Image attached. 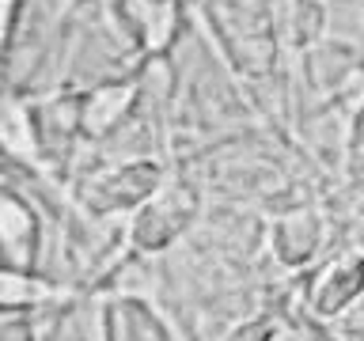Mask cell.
Wrapping results in <instances>:
<instances>
[{
    "label": "cell",
    "mask_w": 364,
    "mask_h": 341,
    "mask_svg": "<svg viewBox=\"0 0 364 341\" xmlns=\"http://www.w3.org/2000/svg\"><path fill=\"white\" fill-rule=\"evenodd\" d=\"M198 209H201L198 190L186 186L182 178H167L156 197L144 201L141 209L133 212L125 243H129V250H136V254H159V250H167L193 220H198Z\"/></svg>",
    "instance_id": "1"
},
{
    "label": "cell",
    "mask_w": 364,
    "mask_h": 341,
    "mask_svg": "<svg viewBox=\"0 0 364 341\" xmlns=\"http://www.w3.org/2000/svg\"><path fill=\"white\" fill-rule=\"evenodd\" d=\"M164 167L156 159H133V163H114L95 170L84 190H80V205L91 216H118V212H136L144 201H152L159 186H164Z\"/></svg>",
    "instance_id": "2"
},
{
    "label": "cell",
    "mask_w": 364,
    "mask_h": 341,
    "mask_svg": "<svg viewBox=\"0 0 364 341\" xmlns=\"http://www.w3.org/2000/svg\"><path fill=\"white\" fill-rule=\"evenodd\" d=\"M364 296V254H341L326 261L311 277L304 300L307 311L318 318H338L346 307H353Z\"/></svg>",
    "instance_id": "3"
},
{
    "label": "cell",
    "mask_w": 364,
    "mask_h": 341,
    "mask_svg": "<svg viewBox=\"0 0 364 341\" xmlns=\"http://www.w3.org/2000/svg\"><path fill=\"white\" fill-rule=\"evenodd\" d=\"M141 107V80H107L80 99V133L91 141L118 133Z\"/></svg>",
    "instance_id": "4"
},
{
    "label": "cell",
    "mask_w": 364,
    "mask_h": 341,
    "mask_svg": "<svg viewBox=\"0 0 364 341\" xmlns=\"http://www.w3.org/2000/svg\"><path fill=\"white\" fill-rule=\"evenodd\" d=\"M0 243H4V269L34 273L42 247L38 209L27 197H19L16 186L4 190V205H0Z\"/></svg>",
    "instance_id": "5"
},
{
    "label": "cell",
    "mask_w": 364,
    "mask_h": 341,
    "mask_svg": "<svg viewBox=\"0 0 364 341\" xmlns=\"http://www.w3.org/2000/svg\"><path fill=\"white\" fill-rule=\"evenodd\" d=\"M323 239H326V220H323L318 209H311V205H300V209L281 212L277 220H273V227H269L273 258H277L281 266H289V269L307 266V261L318 254Z\"/></svg>",
    "instance_id": "6"
},
{
    "label": "cell",
    "mask_w": 364,
    "mask_h": 341,
    "mask_svg": "<svg viewBox=\"0 0 364 341\" xmlns=\"http://www.w3.org/2000/svg\"><path fill=\"white\" fill-rule=\"evenodd\" d=\"M102 330H107V341H175L167 323L141 296H118L102 315Z\"/></svg>",
    "instance_id": "7"
},
{
    "label": "cell",
    "mask_w": 364,
    "mask_h": 341,
    "mask_svg": "<svg viewBox=\"0 0 364 341\" xmlns=\"http://www.w3.org/2000/svg\"><path fill=\"white\" fill-rule=\"evenodd\" d=\"M360 53L346 42H318L304 53V76L315 95H334L357 76Z\"/></svg>",
    "instance_id": "8"
},
{
    "label": "cell",
    "mask_w": 364,
    "mask_h": 341,
    "mask_svg": "<svg viewBox=\"0 0 364 341\" xmlns=\"http://www.w3.org/2000/svg\"><path fill=\"white\" fill-rule=\"evenodd\" d=\"M4 152L11 163H42V136H38V125H34V110L31 102H23L19 95L8 99V110H4Z\"/></svg>",
    "instance_id": "9"
},
{
    "label": "cell",
    "mask_w": 364,
    "mask_h": 341,
    "mask_svg": "<svg viewBox=\"0 0 364 341\" xmlns=\"http://www.w3.org/2000/svg\"><path fill=\"white\" fill-rule=\"evenodd\" d=\"M323 27H326V8L323 0H289L284 8V38L296 50H311L323 42Z\"/></svg>",
    "instance_id": "10"
},
{
    "label": "cell",
    "mask_w": 364,
    "mask_h": 341,
    "mask_svg": "<svg viewBox=\"0 0 364 341\" xmlns=\"http://www.w3.org/2000/svg\"><path fill=\"white\" fill-rule=\"evenodd\" d=\"M57 288L46 284L34 273H19V269H4V311H31L46 300H53Z\"/></svg>",
    "instance_id": "11"
},
{
    "label": "cell",
    "mask_w": 364,
    "mask_h": 341,
    "mask_svg": "<svg viewBox=\"0 0 364 341\" xmlns=\"http://www.w3.org/2000/svg\"><path fill=\"white\" fill-rule=\"evenodd\" d=\"M277 337H281L277 318H255V323L235 326V330H232V334H228L224 341H277Z\"/></svg>",
    "instance_id": "12"
},
{
    "label": "cell",
    "mask_w": 364,
    "mask_h": 341,
    "mask_svg": "<svg viewBox=\"0 0 364 341\" xmlns=\"http://www.w3.org/2000/svg\"><path fill=\"white\" fill-rule=\"evenodd\" d=\"M0 341H34V318L27 311H4Z\"/></svg>",
    "instance_id": "13"
},
{
    "label": "cell",
    "mask_w": 364,
    "mask_h": 341,
    "mask_svg": "<svg viewBox=\"0 0 364 341\" xmlns=\"http://www.w3.org/2000/svg\"><path fill=\"white\" fill-rule=\"evenodd\" d=\"M353 144H364V102H360V110L353 114Z\"/></svg>",
    "instance_id": "14"
},
{
    "label": "cell",
    "mask_w": 364,
    "mask_h": 341,
    "mask_svg": "<svg viewBox=\"0 0 364 341\" xmlns=\"http://www.w3.org/2000/svg\"><path fill=\"white\" fill-rule=\"evenodd\" d=\"M178 4H193V0H178Z\"/></svg>",
    "instance_id": "15"
}]
</instances>
